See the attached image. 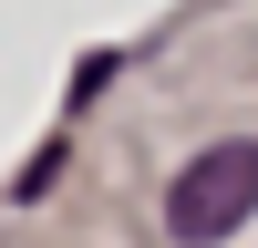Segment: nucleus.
I'll return each instance as SVG.
<instances>
[{"label": "nucleus", "instance_id": "1", "mask_svg": "<svg viewBox=\"0 0 258 248\" xmlns=\"http://www.w3.org/2000/svg\"><path fill=\"white\" fill-rule=\"evenodd\" d=\"M248 207H258V145L227 135V145H207V155H186V176L165 186V238H186V248L238 238Z\"/></svg>", "mask_w": 258, "mask_h": 248}]
</instances>
